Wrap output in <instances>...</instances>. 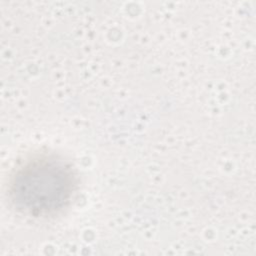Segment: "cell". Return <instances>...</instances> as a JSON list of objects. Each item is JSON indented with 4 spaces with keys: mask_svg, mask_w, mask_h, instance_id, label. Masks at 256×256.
Returning <instances> with one entry per match:
<instances>
[{
    "mask_svg": "<svg viewBox=\"0 0 256 256\" xmlns=\"http://www.w3.org/2000/svg\"><path fill=\"white\" fill-rule=\"evenodd\" d=\"M77 177L72 166L56 155H37L12 174L9 198L20 212L33 217L53 216L73 199Z\"/></svg>",
    "mask_w": 256,
    "mask_h": 256,
    "instance_id": "obj_1",
    "label": "cell"
}]
</instances>
